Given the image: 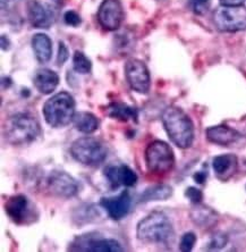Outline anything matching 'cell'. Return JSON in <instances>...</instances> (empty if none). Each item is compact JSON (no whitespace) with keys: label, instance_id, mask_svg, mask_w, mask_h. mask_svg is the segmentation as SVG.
Segmentation results:
<instances>
[{"label":"cell","instance_id":"cell-1","mask_svg":"<svg viewBox=\"0 0 246 252\" xmlns=\"http://www.w3.org/2000/svg\"><path fill=\"white\" fill-rule=\"evenodd\" d=\"M162 124L169 139L181 149H187L194 141V125L180 107L169 106L162 113Z\"/></svg>","mask_w":246,"mask_h":252},{"label":"cell","instance_id":"cell-2","mask_svg":"<svg viewBox=\"0 0 246 252\" xmlns=\"http://www.w3.org/2000/svg\"><path fill=\"white\" fill-rule=\"evenodd\" d=\"M3 133L9 143L14 146H26L39 138L41 127L38 120L33 115L18 113L7 120Z\"/></svg>","mask_w":246,"mask_h":252},{"label":"cell","instance_id":"cell-3","mask_svg":"<svg viewBox=\"0 0 246 252\" xmlns=\"http://www.w3.org/2000/svg\"><path fill=\"white\" fill-rule=\"evenodd\" d=\"M136 236L144 243H168L174 238L173 224L162 211H154L139 221Z\"/></svg>","mask_w":246,"mask_h":252},{"label":"cell","instance_id":"cell-4","mask_svg":"<svg viewBox=\"0 0 246 252\" xmlns=\"http://www.w3.org/2000/svg\"><path fill=\"white\" fill-rule=\"evenodd\" d=\"M43 117L47 124L59 128L69 125L75 116V100L68 92H59L43 105Z\"/></svg>","mask_w":246,"mask_h":252},{"label":"cell","instance_id":"cell-5","mask_svg":"<svg viewBox=\"0 0 246 252\" xmlns=\"http://www.w3.org/2000/svg\"><path fill=\"white\" fill-rule=\"evenodd\" d=\"M70 155L80 164L88 167H98L106 160L108 149L102 141L92 136H84L74 141Z\"/></svg>","mask_w":246,"mask_h":252},{"label":"cell","instance_id":"cell-6","mask_svg":"<svg viewBox=\"0 0 246 252\" xmlns=\"http://www.w3.org/2000/svg\"><path fill=\"white\" fill-rule=\"evenodd\" d=\"M145 164L149 172L154 174H166L173 169L175 165L174 151L168 143L155 140L145 149Z\"/></svg>","mask_w":246,"mask_h":252},{"label":"cell","instance_id":"cell-7","mask_svg":"<svg viewBox=\"0 0 246 252\" xmlns=\"http://www.w3.org/2000/svg\"><path fill=\"white\" fill-rule=\"evenodd\" d=\"M214 23L221 32L243 31L246 29V8L220 5L214 12Z\"/></svg>","mask_w":246,"mask_h":252},{"label":"cell","instance_id":"cell-8","mask_svg":"<svg viewBox=\"0 0 246 252\" xmlns=\"http://www.w3.org/2000/svg\"><path fill=\"white\" fill-rule=\"evenodd\" d=\"M5 211L14 223L30 225L38 220L39 211L24 194L9 196L5 202Z\"/></svg>","mask_w":246,"mask_h":252},{"label":"cell","instance_id":"cell-9","mask_svg":"<svg viewBox=\"0 0 246 252\" xmlns=\"http://www.w3.org/2000/svg\"><path fill=\"white\" fill-rule=\"evenodd\" d=\"M69 250L85 252H122L124 251V248L116 240L101 238V235L98 233H88V234L77 236L70 244Z\"/></svg>","mask_w":246,"mask_h":252},{"label":"cell","instance_id":"cell-10","mask_svg":"<svg viewBox=\"0 0 246 252\" xmlns=\"http://www.w3.org/2000/svg\"><path fill=\"white\" fill-rule=\"evenodd\" d=\"M125 76L134 91L142 94H147L150 91L151 76L144 62L136 58L127 61L125 64Z\"/></svg>","mask_w":246,"mask_h":252},{"label":"cell","instance_id":"cell-11","mask_svg":"<svg viewBox=\"0 0 246 252\" xmlns=\"http://www.w3.org/2000/svg\"><path fill=\"white\" fill-rule=\"evenodd\" d=\"M47 188L50 193L62 199H69L78 193L77 181L62 170H54L48 176Z\"/></svg>","mask_w":246,"mask_h":252},{"label":"cell","instance_id":"cell-12","mask_svg":"<svg viewBox=\"0 0 246 252\" xmlns=\"http://www.w3.org/2000/svg\"><path fill=\"white\" fill-rule=\"evenodd\" d=\"M124 20V9L119 0H103L98 10V21L107 31H116Z\"/></svg>","mask_w":246,"mask_h":252},{"label":"cell","instance_id":"cell-13","mask_svg":"<svg viewBox=\"0 0 246 252\" xmlns=\"http://www.w3.org/2000/svg\"><path fill=\"white\" fill-rule=\"evenodd\" d=\"M100 206L107 211L111 220H121L129 213L132 207V196L128 191H124L116 196L102 198L100 200Z\"/></svg>","mask_w":246,"mask_h":252},{"label":"cell","instance_id":"cell-14","mask_svg":"<svg viewBox=\"0 0 246 252\" xmlns=\"http://www.w3.org/2000/svg\"><path fill=\"white\" fill-rule=\"evenodd\" d=\"M103 174L113 189H117L121 185L130 188L137 183L136 173L127 165H108Z\"/></svg>","mask_w":246,"mask_h":252},{"label":"cell","instance_id":"cell-15","mask_svg":"<svg viewBox=\"0 0 246 252\" xmlns=\"http://www.w3.org/2000/svg\"><path fill=\"white\" fill-rule=\"evenodd\" d=\"M26 13L30 23L35 29H49L52 22V14L38 0H28L26 1Z\"/></svg>","mask_w":246,"mask_h":252},{"label":"cell","instance_id":"cell-16","mask_svg":"<svg viewBox=\"0 0 246 252\" xmlns=\"http://www.w3.org/2000/svg\"><path fill=\"white\" fill-rule=\"evenodd\" d=\"M206 135L208 141L219 146H229L241 138V133L227 125L211 126L207 128Z\"/></svg>","mask_w":246,"mask_h":252},{"label":"cell","instance_id":"cell-17","mask_svg":"<svg viewBox=\"0 0 246 252\" xmlns=\"http://www.w3.org/2000/svg\"><path fill=\"white\" fill-rule=\"evenodd\" d=\"M237 157L233 154L217 156L212 161V167H214L215 176L223 182L232 179L235 175L237 170Z\"/></svg>","mask_w":246,"mask_h":252},{"label":"cell","instance_id":"cell-18","mask_svg":"<svg viewBox=\"0 0 246 252\" xmlns=\"http://www.w3.org/2000/svg\"><path fill=\"white\" fill-rule=\"evenodd\" d=\"M189 217L191 220L200 228L208 229L215 226L218 223L219 216L215 211L210 207L197 203L189 211Z\"/></svg>","mask_w":246,"mask_h":252},{"label":"cell","instance_id":"cell-19","mask_svg":"<svg viewBox=\"0 0 246 252\" xmlns=\"http://www.w3.org/2000/svg\"><path fill=\"white\" fill-rule=\"evenodd\" d=\"M33 82H34V87L40 94H50L58 87L59 76L54 70L42 68L35 73Z\"/></svg>","mask_w":246,"mask_h":252},{"label":"cell","instance_id":"cell-20","mask_svg":"<svg viewBox=\"0 0 246 252\" xmlns=\"http://www.w3.org/2000/svg\"><path fill=\"white\" fill-rule=\"evenodd\" d=\"M32 49L34 51L36 61L41 64L49 62L52 55V42L49 36L44 33H36L33 35Z\"/></svg>","mask_w":246,"mask_h":252},{"label":"cell","instance_id":"cell-21","mask_svg":"<svg viewBox=\"0 0 246 252\" xmlns=\"http://www.w3.org/2000/svg\"><path fill=\"white\" fill-rule=\"evenodd\" d=\"M106 113L108 116L114 118V120H118L122 122H127L133 120L137 122V109L123 102L110 103V105L107 107Z\"/></svg>","mask_w":246,"mask_h":252},{"label":"cell","instance_id":"cell-22","mask_svg":"<svg viewBox=\"0 0 246 252\" xmlns=\"http://www.w3.org/2000/svg\"><path fill=\"white\" fill-rule=\"evenodd\" d=\"M73 123L77 131L84 133V134H91L99 128L98 118L95 117V115L89 112L76 113Z\"/></svg>","mask_w":246,"mask_h":252},{"label":"cell","instance_id":"cell-23","mask_svg":"<svg viewBox=\"0 0 246 252\" xmlns=\"http://www.w3.org/2000/svg\"><path fill=\"white\" fill-rule=\"evenodd\" d=\"M173 195V188L167 184H156L148 188L140 198V202L165 201Z\"/></svg>","mask_w":246,"mask_h":252},{"label":"cell","instance_id":"cell-24","mask_svg":"<svg viewBox=\"0 0 246 252\" xmlns=\"http://www.w3.org/2000/svg\"><path fill=\"white\" fill-rule=\"evenodd\" d=\"M74 70L80 74H89L92 69V63L82 51H75L73 56Z\"/></svg>","mask_w":246,"mask_h":252},{"label":"cell","instance_id":"cell-25","mask_svg":"<svg viewBox=\"0 0 246 252\" xmlns=\"http://www.w3.org/2000/svg\"><path fill=\"white\" fill-rule=\"evenodd\" d=\"M227 242H228V238H227V235L225 234V233L217 232L211 236V239L208 243L207 249L208 250H220L226 246Z\"/></svg>","mask_w":246,"mask_h":252},{"label":"cell","instance_id":"cell-26","mask_svg":"<svg viewBox=\"0 0 246 252\" xmlns=\"http://www.w3.org/2000/svg\"><path fill=\"white\" fill-rule=\"evenodd\" d=\"M196 242V236L193 232H187L182 236L180 242V249L183 252H189L193 250Z\"/></svg>","mask_w":246,"mask_h":252},{"label":"cell","instance_id":"cell-27","mask_svg":"<svg viewBox=\"0 0 246 252\" xmlns=\"http://www.w3.org/2000/svg\"><path fill=\"white\" fill-rule=\"evenodd\" d=\"M211 0H189V6L196 15H203L208 12Z\"/></svg>","mask_w":246,"mask_h":252},{"label":"cell","instance_id":"cell-28","mask_svg":"<svg viewBox=\"0 0 246 252\" xmlns=\"http://www.w3.org/2000/svg\"><path fill=\"white\" fill-rule=\"evenodd\" d=\"M185 196L193 203V205H197V203H201V202H202V200H203L202 191H201L200 189H196L194 187H189V188L186 189Z\"/></svg>","mask_w":246,"mask_h":252},{"label":"cell","instance_id":"cell-29","mask_svg":"<svg viewBox=\"0 0 246 252\" xmlns=\"http://www.w3.org/2000/svg\"><path fill=\"white\" fill-rule=\"evenodd\" d=\"M64 21L67 25H69V27H74V28L78 27L82 22L80 15H78L76 12H74V10H68V12L65 13Z\"/></svg>","mask_w":246,"mask_h":252},{"label":"cell","instance_id":"cell-30","mask_svg":"<svg viewBox=\"0 0 246 252\" xmlns=\"http://www.w3.org/2000/svg\"><path fill=\"white\" fill-rule=\"evenodd\" d=\"M69 57V51L67 49L66 44L62 41H59L58 44V56H57V64L59 66L64 65L67 59Z\"/></svg>","mask_w":246,"mask_h":252},{"label":"cell","instance_id":"cell-31","mask_svg":"<svg viewBox=\"0 0 246 252\" xmlns=\"http://www.w3.org/2000/svg\"><path fill=\"white\" fill-rule=\"evenodd\" d=\"M20 2H21V0H0L2 12H5V10L14 9Z\"/></svg>","mask_w":246,"mask_h":252},{"label":"cell","instance_id":"cell-32","mask_svg":"<svg viewBox=\"0 0 246 252\" xmlns=\"http://www.w3.org/2000/svg\"><path fill=\"white\" fill-rule=\"evenodd\" d=\"M246 0H220L221 5L225 6H243Z\"/></svg>","mask_w":246,"mask_h":252},{"label":"cell","instance_id":"cell-33","mask_svg":"<svg viewBox=\"0 0 246 252\" xmlns=\"http://www.w3.org/2000/svg\"><path fill=\"white\" fill-rule=\"evenodd\" d=\"M207 177H208V174H207V173H204V172H197V173L195 174V175L193 176V179L195 180L196 183L203 184L204 182H206Z\"/></svg>","mask_w":246,"mask_h":252},{"label":"cell","instance_id":"cell-34","mask_svg":"<svg viewBox=\"0 0 246 252\" xmlns=\"http://www.w3.org/2000/svg\"><path fill=\"white\" fill-rule=\"evenodd\" d=\"M10 47V41L6 35H1V49L2 50H8Z\"/></svg>","mask_w":246,"mask_h":252}]
</instances>
